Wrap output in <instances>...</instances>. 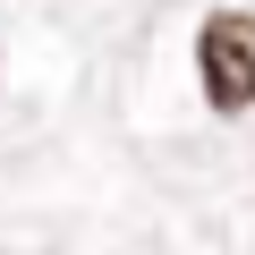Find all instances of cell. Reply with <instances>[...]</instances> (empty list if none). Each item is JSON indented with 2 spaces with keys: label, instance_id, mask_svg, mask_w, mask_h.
Here are the masks:
<instances>
[{
  "label": "cell",
  "instance_id": "1",
  "mask_svg": "<svg viewBox=\"0 0 255 255\" xmlns=\"http://www.w3.org/2000/svg\"><path fill=\"white\" fill-rule=\"evenodd\" d=\"M196 68H204V102H213V111H247V102H255V17H247V9L204 17Z\"/></svg>",
  "mask_w": 255,
  "mask_h": 255
}]
</instances>
